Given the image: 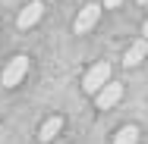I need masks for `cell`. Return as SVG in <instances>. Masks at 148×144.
Segmentation results:
<instances>
[{"label":"cell","instance_id":"obj_9","mask_svg":"<svg viewBox=\"0 0 148 144\" xmlns=\"http://www.w3.org/2000/svg\"><path fill=\"white\" fill-rule=\"evenodd\" d=\"M120 3H123V0H104V6H107V9H117Z\"/></svg>","mask_w":148,"mask_h":144},{"label":"cell","instance_id":"obj_2","mask_svg":"<svg viewBox=\"0 0 148 144\" xmlns=\"http://www.w3.org/2000/svg\"><path fill=\"white\" fill-rule=\"evenodd\" d=\"M25 72H29V57H13L10 59V66L3 69V88H16L22 78H25Z\"/></svg>","mask_w":148,"mask_h":144},{"label":"cell","instance_id":"obj_4","mask_svg":"<svg viewBox=\"0 0 148 144\" xmlns=\"http://www.w3.org/2000/svg\"><path fill=\"white\" fill-rule=\"evenodd\" d=\"M120 100H123V85H120V82H107V85L98 91V100H95V103H98L101 110H110V107H117Z\"/></svg>","mask_w":148,"mask_h":144},{"label":"cell","instance_id":"obj_6","mask_svg":"<svg viewBox=\"0 0 148 144\" xmlns=\"http://www.w3.org/2000/svg\"><path fill=\"white\" fill-rule=\"evenodd\" d=\"M60 128H63V116H51V119H44L41 128H38V141H41V144H51L60 135Z\"/></svg>","mask_w":148,"mask_h":144},{"label":"cell","instance_id":"obj_8","mask_svg":"<svg viewBox=\"0 0 148 144\" xmlns=\"http://www.w3.org/2000/svg\"><path fill=\"white\" fill-rule=\"evenodd\" d=\"M114 144H139V128L136 125H123L117 132V138H114Z\"/></svg>","mask_w":148,"mask_h":144},{"label":"cell","instance_id":"obj_10","mask_svg":"<svg viewBox=\"0 0 148 144\" xmlns=\"http://www.w3.org/2000/svg\"><path fill=\"white\" fill-rule=\"evenodd\" d=\"M142 34H145V38H148V19H145V28H142Z\"/></svg>","mask_w":148,"mask_h":144},{"label":"cell","instance_id":"obj_1","mask_svg":"<svg viewBox=\"0 0 148 144\" xmlns=\"http://www.w3.org/2000/svg\"><path fill=\"white\" fill-rule=\"evenodd\" d=\"M107 82H110V63H95L88 72L82 75V88H85L88 94H98Z\"/></svg>","mask_w":148,"mask_h":144},{"label":"cell","instance_id":"obj_5","mask_svg":"<svg viewBox=\"0 0 148 144\" xmlns=\"http://www.w3.org/2000/svg\"><path fill=\"white\" fill-rule=\"evenodd\" d=\"M41 13H44V9H41V0H32V3L22 6V13H19V19H16V25H19V28H32V25L41 19Z\"/></svg>","mask_w":148,"mask_h":144},{"label":"cell","instance_id":"obj_11","mask_svg":"<svg viewBox=\"0 0 148 144\" xmlns=\"http://www.w3.org/2000/svg\"><path fill=\"white\" fill-rule=\"evenodd\" d=\"M142 3H148V0H139V6H142Z\"/></svg>","mask_w":148,"mask_h":144},{"label":"cell","instance_id":"obj_3","mask_svg":"<svg viewBox=\"0 0 148 144\" xmlns=\"http://www.w3.org/2000/svg\"><path fill=\"white\" fill-rule=\"evenodd\" d=\"M98 19H101V6L98 3H85L82 9H79V16H76V31L79 34H85L98 25Z\"/></svg>","mask_w":148,"mask_h":144},{"label":"cell","instance_id":"obj_7","mask_svg":"<svg viewBox=\"0 0 148 144\" xmlns=\"http://www.w3.org/2000/svg\"><path fill=\"white\" fill-rule=\"evenodd\" d=\"M145 57H148V41H145V38H139V41L123 53V66H129V69H132V66H139Z\"/></svg>","mask_w":148,"mask_h":144}]
</instances>
